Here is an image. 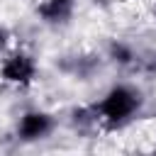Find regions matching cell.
I'll return each mask as SVG.
<instances>
[{"label": "cell", "instance_id": "obj_4", "mask_svg": "<svg viewBox=\"0 0 156 156\" xmlns=\"http://www.w3.org/2000/svg\"><path fill=\"white\" fill-rule=\"evenodd\" d=\"M73 2H76V0H44L41 7H39V12L44 15V20L56 22V20H61V17H66V15L71 12Z\"/></svg>", "mask_w": 156, "mask_h": 156}, {"label": "cell", "instance_id": "obj_2", "mask_svg": "<svg viewBox=\"0 0 156 156\" xmlns=\"http://www.w3.org/2000/svg\"><path fill=\"white\" fill-rule=\"evenodd\" d=\"M37 76V63L32 56L17 51V54H10L2 63H0V78L5 83H12V85H27L32 83Z\"/></svg>", "mask_w": 156, "mask_h": 156}, {"label": "cell", "instance_id": "obj_3", "mask_svg": "<svg viewBox=\"0 0 156 156\" xmlns=\"http://www.w3.org/2000/svg\"><path fill=\"white\" fill-rule=\"evenodd\" d=\"M51 132V117L41 110H29L20 117L17 122V136L24 139V141H34V139H41Z\"/></svg>", "mask_w": 156, "mask_h": 156}, {"label": "cell", "instance_id": "obj_1", "mask_svg": "<svg viewBox=\"0 0 156 156\" xmlns=\"http://www.w3.org/2000/svg\"><path fill=\"white\" fill-rule=\"evenodd\" d=\"M139 110V93L129 85H112L102 100L95 105V115L100 122H107L112 127H119L134 117Z\"/></svg>", "mask_w": 156, "mask_h": 156}]
</instances>
